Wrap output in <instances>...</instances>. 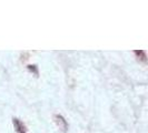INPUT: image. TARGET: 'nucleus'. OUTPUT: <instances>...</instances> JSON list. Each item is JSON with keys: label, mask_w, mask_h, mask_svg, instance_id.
<instances>
[{"label": "nucleus", "mask_w": 148, "mask_h": 133, "mask_svg": "<svg viewBox=\"0 0 148 133\" xmlns=\"http://www.w3.org/2000/svg\"><path fill=\"white\" fill-rule=\"evenodd\" d=\"M14 124H15L16 128H17V131H18V132L25 133V126H23V124H21V122H20L19 120L15 119V120H14Z\"/></svg>", "instance_id": "obj_1"}]
</instances>
